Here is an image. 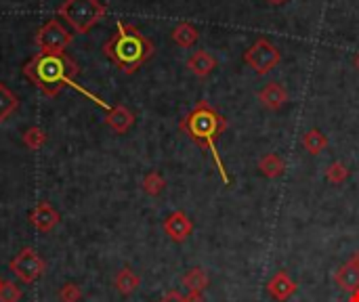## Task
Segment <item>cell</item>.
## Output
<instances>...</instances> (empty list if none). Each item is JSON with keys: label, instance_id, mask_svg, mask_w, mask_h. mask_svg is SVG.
<instances>
[{"label": "cell", "instance_id": "obj_1", "mask_svg": "<svg viewBox=\"0 0 359 302\" xmlns=\"http://www.w3.org/2000/svg\"><path fill=\"white\" fill-rule=\"evenodd\" d=\"M80 72V68L76 66L74 59H70L66 53H44V50H38V53L23 66V76L34 84L38 86L44 94L48 97H57L59 90L64 86H72L76 88L78 92L90 97L97 105L110 110L108 103H104L99 97L90 94L88 90L80 88L76 82H74V76Z\"/></svg>", "mask_w": 359, "mask_h": 302}, {"label": "cell", "instance_id": "obj_2", "mask_svg": "<svg viewBox=\"0 0 359 302\" xmlns=\"http://www.w3.org/2000/svg\"><path fill=\"white\" fill-rule=\"evenodd\" d=\"M227 128H229L227 118H223L217 112V108H213L208 101H197L195 108L191 112H187L185 118L179 122V130L183 134H187L202 151L211 154V158H213V162H215V166L221 174L223 185H231V179H229L225 162L219 154L217 141Z\"/></svg>", "mask_w": 359, "mask_h": 302}, {"label": "cell", "instance_id": "obj_3", "mask_svg": "<svg viewBox=\"0 0 359 302\" xmlns=\"http://www.w3.org/2000/svg\"><path fill=\"white\" fill-rule=\"evenodd\" d=\"M106 57L124 74H135L153 55V42L139 28L126 21L116 23V32L104 44Z\"/></svg>", "mask_w": 359, "mask_h": 302}, {"label": "cell", "instance_id": "obj_4", "mask_svg": "<svg viewBox=\"0 0 359 302\" xmlns=\"http://www.w3.org/2000/svg\"><path fill=\"white\" fill-rule=\"evenodd\" d=\"M57 15L64 17L76 34H86L108 15V7L101 0H64Z\"/></svg>", "mask_w": 359, "mask_h": 302}, {"label": "cell", "instance_id": "obj_5", "mask_svg": "<svg viewBox=\"0 0 359 302\" xmlns=\"http://www.w3.org/2000/svg\"><path fill=\"white\" fill-rule=\"evenodd\" d=\"M244 61L248 68H252L259 76H267L271 70H275L282 61V50L267 38L254 40L244 53Z\"/></svg>", "mask_w": 359, "mask_h": 302}, {"label": "cell", "instance_id": "obj_6", "mask_svg": "<svg viewBox=\"0 0 359 302\" xmlns=\"http://www.w3.org/2000/svg\"><path fill=\"white\" fill-rule=\"evenodd\" d=\"M34 42L38 50H44V53H66V48L74 42V34L61 26L59 19H50L38 30Z\"/></svg>", "mask_w": 359, "mask_h": 302}, {"label": "cell", "instance_id": "obj_7", "mask_svg": "<svg viewBox=\"0 0 359 302\" xmlns=\"http://www.w3.org/2000/svg\"><path fill=\"white\" fill-rule=\"evenodd\" d=\"M9 271L15 273L23 283H34L44 273V261L32 248H23L19 254L9 263Z\"/></svg>", "mask_w": 359, "mask_h": 302}, {"label": "cell", "instance_id": "obj_8", "mask_svg": "<svg viewBox=\"0 0 359 302\" xmlns=\"http://www.w3.org/2000/svg\"><path fill=\"white\" fill-rule=\"evenodd\" d=\"M164 231L166 235L175 241V243H183L189 239V235L193 233V221L187 217V212L183 210H175L164 219Z\"/></svg>", "mask_w": 359, "mask_h": 302}, {"label": "cell", "instance_id": "obj_9", "mask_svg": "<svg viewBox=\"0 0 359 302\" xmlns=\"http://www.w3.org/2000/svg\"><path fill=\"white\" fill-rule=\"evenodd\" d=\"M265 288H267V294H269L273 300H278V302L290 300V298L296 294V290H298L296 281L290 277V273H288L286 269H280L278 273H273Z\"/></svg>", "mask_w": 359, "mask_h": 302}, {"label": "cell", "instance_id": "obj_10", "mask_svg": "<svg viewBox=\"0 0 359 302\" xmlns=\"http://www.w3.org/2000/svg\"><path fill=\"white\" fill-rule=\"evenodd\" d=\"M30 223L42 231V233H48L53 231L59 223H61V214L48 204V201H38V206L30 212Z\"/></svg>", "mask_w": 359, "mask_h": 302}, {"label": "cell", "instance_id": "obj_11", "mask_svg": "<svg viewBox=\"0 0 359 302\" xmlns=\"http://www.w3.org/2000/svg\"><path fill=\"white\" fill-rule=\"evenodd\" d=\"M256 99L261 101V105L269 112H280L288 103V90L280 82H269L265 88L256 92Z\"/></svg>", "mask_w": 359, "mask_h": 302}, {"label": "cell", "instance_id": "obj_12", "mask_svg": "<svg viewBox=\"0 0 359 302\" xmlns=\"http://www.w3.org/2000/svg\"><path fill=\"white\" fill-rule=\"evenodd\" d=\"M334 283L338 285V290L351 294L355 290H359V263L351 256L345 265H340L334 273Z\"/></svg>", "mask_w": 359, "mask_h": 302}, {"label": "cell", "instance_id": "obj_13", "mask_svg": "<svg viewBox=\"0 0 359 302\" xmlns=\"http://www.w3.org/2000/svg\"><path fill=\"white\" fill-rule=\"evenodd\" d=\"M106 124L118 132V134H126L133 124H135V114L126 108V105H114L108 110V116H106Z\"/></svg>", "mask_w": 359, "mask_h": 302}, {"label": "cell", "instance_id": "obj_14", "mask_svg": "<svg viewBox=\"0 0 359 302\" xmlns=\"http://www.w3.org/2000/svg\"><path fill=\"white\" fill-rule=\"evenodd\" d=\"M217 68V59L208 53V50H195L191 53V57L187 59V70L195 76V78H208Z\"/></svg>", "mask_w": 359, "mask_h": 302}, {"label": "cell", "instance_id": "obj_15", "mask_svg": "<svg viewBox=\"0 0 359 302\" xmlns=\"http://www.w3.org/2000/svg\"><path fill=\"white\" fill-rule=\"evenodd\" d=\"M181 285L187 290V294H204V290L211 285V277L202 267H193L181 277Z\"/></svg>", "mask_w": 359, "mask_h": 302}, {"label": "cell", "instance_id": "obj_16", "mask_svg": "<svg viewBox=\"0 0 359 302\" xmlns=\"http://www.w3.org/2000/svg\"><path fill=\"white\" fill-rule=\"evenodd\" d=\"M256 168H259V172L263 177H267V179H280L286 172V162H284L282 156L269 151V154H263L259 158V164H256Z\"/></svg>", "mask_w": 359, "mask_h": 302}, {"label": "cell", "instance_id": "obj_17", "mask_svg": "<svg viewBox=\"0 0 359 302\" xmlns=\"http://www.w3.org/2000/svg\"><path fill=\"white\" fill-rule=\"evenodd\" d=\"M300 143H302V149L307 151V154H311V156H320L322 151H326V147L330 145L328 137L320 128H309L302 134Z\"/></svg>", "mask_w": 359, "mask_h": 302}, {"label": "cell", "instance_id": "obj_18", "mask_svg": "<svg viewBox=\"0 0 359 302\" xmlns=\"http://www.w3.org/2000/svg\"><path fill=\"white\" fill-rule=\"evenodd\" d=\"M173 42L181 48H191L197 40H200V32L193 23L189 21H181L175 30H173Z\"/></svg>", "mask_w": 359, "mask_h": 302}, {"label": "cell", "instance_id": "obj_19", "mask_svg": "<svg viewBox=\"0 0 359 302\" xmlns=\"http://www.w3.org/2000/svg\"><path fill=\"white\" fill-rule=\"evenodd\" d=\"M17 108H19V97L7 84L0 82V124L7 122Z\"/></svg>", "mask_w": 359, "mask_h": 302}, {"label": "cell", "instance_id": "obj_20", "mask_svg": "<svg viewBox=\"0 0 359 302\" xmlns=\"http://www.w3.org/2000/svg\"><path fill=\"white\" fill-rule=\"evenodd\" d=\"M114 285H116V290H118L122 296H130V294H135L137 288L141 285V277H139L130 267H124V269L118 271V275H116V279H114Z\"/></svg>", "mask_w": 359, "mask_h": 302}, {"label": "cell", "instance_id": "obj_21", "mask_svg": "<svg viewBox=\"0 0 359 302\" xmlns=\"http://www.w3.org/2000/svg\"><path fill=\"white\" fill-rule=\"evenodd\" d=\"M141 187H143V191H145L147 195H151V197H158V195H160V193L166 189V179H164L160 172L151 170V172H147V174L143 177Z\"/></svg>", "mask_w": 359, "mask_h": 302}, {"label": "cell", "instance_id": "obj_22", "mask_svg": "<svg viewBox=\"0 0 359 302\" xmlns=\"http://www.w3.org/2000/svg\"><path fill=\"white\" fill-rule=\"evenodd\" d=\"M349 177H351V170H349L342 162H338V160H334V162L326 168V181L332 183V185H342Z\"/></svg>", "mask_w": 359, "mask_h": 302}, {"label": "cell", "instance_id": "obj_23", "mask_svg": "<svg viewBox=\"0 0 359 302\" xmlns=\"http://www.w3.org/2000/svg\"><path fill=\"white\" fill-rule=\"evenodd\" d=\"M44 143H46V132H44L40 126H32V128H28V130L23 132V145H26L28 149L36 151V149L44 147Z\"/></svg>", "mask_w": 359, "mask_h": 302}, {"label": "cell", "instance_id": "obj_24", "mask_svg": "<svg viewBox=\"0 0 359 302\" xmlns=\"http://www.w3.org/2000/svg\"><path fill=\"white\" fill-rule=\"evenodd\" d=\"M21 296V288L15 285V281H3L0 285V302H19Z\"/></svg>", "mask_w": 359, "mask_h": 302}, {"label": "cell", "instance_id": "obj_25", "mask_svg": "<svg viewBox=\"0 0 359 302\" xmlns=\"http://www.w3.org/2000/svg\"><path fill=\"white\" fill-rule=\"evenodd\" d=\"M158 302H204V296L202 294H181L177 290H171Z\"/></svg>", "mask_w": 359, "mask_h": 302}, {"label": "cell", "instance_id": "obj_26", "mask_svg": "<svg viewBox=\"0 0 359 302\" xmlns=\"http://www.w3.org/2000/svg\"><path fill=\"white\" fill-rule=\"evenodd\" d=\"M82 298V290L76 283H64L59 290V302H80Z\"/></svg>", "mask_w": 359, "mask_h": 302}, {"label": "cell", "instance_id": "obj_27", "mask_svg": "<svg viewBox=\"0 0 359 302\" xmlns=\"http://www.w3.org/2000/svg\"><path fill=\"white\" fill-rule=\"evenodd\" d=\"M347 302H359V290L351 292V294H349V298H347Z\"/></svg>", "mask_w": 359, "mask_h": 302}, {"label": "cell", "instance_id": "obj_28", "mask_svg": "<svg viewBox=\"0 0 359 302\" xmlns=\"http://www.w3.org/2000/svg\"><path fill=\"white\" fill-rule=\"evenodd\" d=\"M353 66H355V70L359 72V53H357V55L353 57Z\"/></svg>", "mask_w": 359, "mask_h": 302}, {"label": "cell", "instance_id": "obj_29", "mask_svg": "<svg viewBox=\"0 0 359 302\" xmlns=\"http://www.w3.org/2000/svg\"><path fill=\"white\" fill-rule=\"evenodd\" d=\"M284 3H286V0H269V5H275V7H280Z\"/></svg>", "mask_w": 359, "mask_h": 302}, {"label": "cell", "instance_id": "obj_30", "mask_svg": "<svg viewBox=\"0 0 359 302\" xmlns=\"http://www.w3.org/2000/svg\"><path fill=\"white\" fill-rule=\"evenodd\" d=\"M353 259H355V261L359 263V250H357V252H355V254H353Z\"/></svg>", "mask_w": 359, "mask_h": 302}, {"label": "cell", "instance_id": "obj_31", "mask_svg": "<svg viewBox=\"0 0 359 302\" xmlns=\"http://www.w3.org/2000/svg\"><path fill=\"white\" fill-rule=\"evenodd\" d=\"M0 285H3V279H0Z\"/></svg>", "mask_w": 359, "mask_h": 302}]
</instances>
